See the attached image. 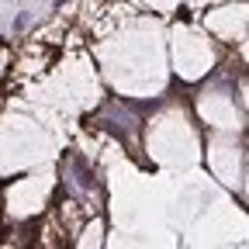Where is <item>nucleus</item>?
<instances>
[{"label":"nucleus","instance_id":"nucleus-5","mask_svg":"<svg viewBox=\"0 0 249 249\" xmlns=\"http://www.w3.org/2000/svg\"><path fill=\"white\" fill-rule=\"evenodd\" d=\"M28 21H31L28 14H18V18H14V31H24V28H28Z\"/></svg>","mask_w":249,"mask_h":249},{"label":"nucleus","instance_id":"nucleus-2","mask_svg":"<svg viewBox=\"0 0 249 249\" xmlns=\"http://www.w3.org/2000/svg\"><path fill=\"white\" fill-rule=\"evenodd\" d=\"M62 173H66L70 197L87 201V211H97V204H101V183H97V177H93V166H90L87 156L70 152L66 163H62Z\"/></svg>","mask_w":249,"mask_h":249},{"label":"nucleus","instance_id":"nucleus-6","mask_svg":"<svg viewBox=\"0 0 249 249\" xmlns=\"http://www.w3.org/2000/svg\"><path fill=\"white\" fill-rule=\"evenodd\" d=\"M194 4H197V7H201V4H204V0H194ZM208 4H214V0H208Z\"/></svg>","mask_w":249,"mask_h":249},{"label":"nucleus","instance_id":"nucleus-1","mask_svg":"<svg viewBox=\"0 0 249 249\" xmlns=\"http://www.w3.org/2000/svg\"><path fill=\"white\" fill-rule=\"evenodd\" d=\"M218 49L201 24H180L173 31V66L180 80H201L214 70Z\"/></svg>","mask_w":249,"mask_h":249},{"label":"nucleus","instance_id":"nucleus-4","mask_svg":"<svg viewBox=\"0 0 249 249\" xmlns=\"http://www.w3.org/2000/svg\"><path fill=\"white\" fill-rule=\"evenodd\" d=\"M11 197V218H31L45 211V197H49V183H42V177H28V180H14V187H7Z\"/></svg>","mask_w":249,"mask_h":249},{"label":"nucleus","instance_id":"nucleus-3","mask_svg":"<svg viewBox=\"0 0 249 249\" xmlns=\"http://www.w3.org/2000/svg\"><path fill=\"white\" fill-rule=\"evenodd\" d=\"M201 28L214 42H225V45H242L246 38V4L239 0V7H222V11H211L201 18Z\"/></svg>","mask_w":249,"mask_h":249}]
</instances>
